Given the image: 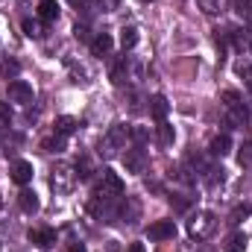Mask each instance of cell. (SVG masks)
I'll return each instance as SVG.
<instances>
[{
    "mask_svg": "<svg viewBox=\"0 0 252 252\" xmlns=\"http://www.w3.org/2000/svg\"><path fill=\"white\" fill-rule=\"evenodd\" d=\"M94 196H97V199H106V202L121 199V196H124V179H121L115 170H103V179H100V185L94 190Z\"/></svg>",
    "mask_w": 252,
    "mask_h": 252,
    "instance_id": "6da1fadb",
    "label": "cell"
},
{
    "mask_svg": "<svg viewBox=\"0 0 252 252\" xmlns=\"http://www.w3.org/2000/svg\"><path fill=\"white\" fill-rule=\"evenodd\" d=\"M214 229H217V217H214L211 211H196V214L188 220V235L190 238H196V241L211 238Z\"/></svg>",
    "mask_w": 252,
    "mask_h": 252,
    "instance_id": "7a4b0ae2",
    "label": "cell"
},
{
    "mask_svg": "<svg viewBox=\"0 0 252 252\" xmlns=\"http://www.w3.org/2000/svg\"><path fill=\"white\" fill-rule=\"evenodd\" d=\"M73 170H76V167H70V164H64V161H59V164L53 167L50 185H53L56 193H70V190H73V185L79 182V176H76Z\"/></svg>",
    "mask_w": 252,
    "mask_h": 252,
    "instance_id": "3957f363",
    "label": "cell"
},
{
    "mask_svg": "<svg viewBox=\"0 0 252 252\" xmlns=\"http://www.w3.org/2000/svg\"><path fill=\"white\" fill-rule=\"evenodd\" d=\"M126 135H129V129H126L124 124H115L109 132H106V138L100 141V153H103V156H115L118 150H124Z\"/></svg>",
    "mask_w": 252,
    "mask_h": 252,
    "instance_id": "277c9868",
    "label": "cell"
},
{
    "mask_svg": "<svg viewBox=\"0 0 252 252\" xmlns=\"http://www.w3.org/2000/svg\"><path fill=\"white\" fill-rule=\"evenodd\" d=\"M124 164H126L129 173H144V170H147V153L135 144L132 150H126L124 153Z\"/></svg>",
    "mask_w": 252,
    "mask_h": 252,
    "instance_id": "5b68a950",
    "label": "cell"
},
{
    "mask_svg": "<svg viewBox=\"0 0 252 252\" xmlns=\"http://www.w3.org/2000/svg\"><path fill=\"white\" fill-rule=\"evenodd\" d=\"M9 100L12 103H21V106L32 103V85L24 82V79H12L9 82Z\"/></svg>",
    "mask_w": 252,
    "mask_h": 252,
    "instance_id": "8992f818",
    "label": "cell"
},
{
    "mask_svg": "<svg viewBox=\"0 0 252 252\" xmlns=\"http://www.w3.org/2000/svg\"><path fill=\"white\" fill-rule=\"evenodd\" d=\"M147 235H150L153 241H170V238L176 235V226H173V220H156V223L147 229Z\"/></svg>",
    "mask_w": 252,
    "mask_h": 252,
    "instance_id": "52a82bcc",
    "label": "cell"
},
{
    "mask_svg": "<svg viewBox=\"0 0 252 252\" xmlns=\"http://www.w3.org/2000/svg\"><path fill=\"white\" fill-rule=\"evenodd\" d=\"M30 241H32L38 250H53V247H56V232H53V229H32V232H30Z\"/></svg>",
    "mask_w": 252,
    "mask_h": 252,
    "instance_id": "ba28073f",
    "label": "cell"
},
{
    "mask_svg": "<svg viewBox=\"0 0 252 252\" xmlns=\"http://www.w3.org/2000/svg\"><path fill=\"white\" fill-rule=\"evenodd\" d=\"M247 124H250V112L244 109V103H241V106H232V109L226 112V126H229V129H244Z\"/></svg>",
    "mask_w": 252,
    "mask_h": 252,
    "instance_id": "9c48e42d",
    "label": "cell"
},
{
    "mask_svg": "<svg viewBox=\"0 0 252 252\" xmlns=\"http://www.w3.org/2000/svg\"><path fill=\"white\" fill-rule=\"evenodd\" d=\"M112 47H115V41H112L109 32H97V35L91 38V53H94V56H109Z\"/></svg>",
    "mask_w": 252,
    "mask_h": 252,
    "instance_id": "30bf717a",
    "label": "cell"
},
{
    "mask_svg": "<svg viewBox=\"0 0 252 252\" xmlns=\"http://www.w3.org/2000/svg\"><path fill=\"white\" fill-rule=\"evenodd\" d=\"M229 150H232V138H229V135H217V138H211V144H208V153H211L214 158H223Z\"/></svg>",
    "mask_w": 252,
    "mask_h": 252,
    "instance_id": "8fae6325",
    "label": "cell"
},
{
    "mask_svg": "<svg viewBox=\"0 0 252 252\" xmlns=\"http://www.w3.org/2000/svg\"><path fill=\"white\" fill-rule=\"evenodd\" d=\"M12 179H15L18 185L32 182V164H30V161H15V164H12Z\"/></svg>",
    "mask_w": 252,
    "mask_h": 252,
    "instance_id": "7c38bea8",
    "label": "cell"
},
{
    "mask_svg": "<svg viewBox=\"0 0 252 252\" xmlns=\"http://www.w3.org/2000/svg\"><path fill=\"white\" fill-rule=\"evenodd\" d=\"M167 112H170V103H167V100H164L161 94H156V97L150 100V115H153V118H156V121L161 124V121L167 118Z\"/></svg>",
    "mask_w": 252,
    "mask_h": 252,
    "instance_id": "4fadbf2b",
    "label": "cell"
},
{
    "mask_svg": "<svg viewBox=\"0 0 252 252\" xmlns=\"http://www.w3.org/2000/svg\"><path fill=\"white\" fill-rule=\"evenodd\" d=\"M18 202H21V208H24L27 214H35V211H38V196H35V190L24 188L18 193Z\"/></svg>",
    "mask_w": 252,
    "mask_h": 252,
    "instance_id": "5bb4252c",
    "label": "cell"
},
{
    "mask_svg": "<svg viewBox=\"0 0 252 252\" xmlns=\"http://www.w3.org/2000/svg\"><path fill=\"white\" fill-rule=\"evenodd\" d=\"M38 18L47 21V24L56 21V18H59V3H56V0H41V6H38Z\"/></svg>",
    "mask_w": 252,
    "mask_h": 252,
    "instance_id": "9a60e30c",
    "label": "cell"
},
{
    "mask_svg": "<svg viewBox=\"0 0 252 252\" xmlns=\"http://www.w3.org/2000/svg\"><path fill=\"white\" fill-rule=\"evenodd\" d=\"M156 138H158V144H161V147H170V144H173V138H176V132H173V126L167 124V121H161V124L156 126Z\"/></svg>",
    "mask_w": 252,
    "mask_h": 252,
    "instance_id": "2e32d148",
    "label": "cell"
},
{
    "mask_svg": "<svg viewBox=\"0 0 252 252\" xmlns=\"http://www.w3.org/2000/svg\"><path fill=\"white\" fill-rule=\"evenodd\" d=\"M223 250H226V252H244V250H247V235H244V232H235V235H229Z\"/></svg>",
    "mask_w": 252,
    "mask_h": 252,
    "instance_id": "e0dca14e",
    "label": "cell"
},
{
    "mask_svg": "<svg viewBox=\"0 0 252 252\" xmlns=\"http://www.w3.org/2000/svg\"><path fill=\"white\" fill-rule=\"evenodd\" d=\"M76 129H79V121H76V118H67V115H64V118L56 121V135H64V138H67V135H73Z\"/></svg>",
    "mask_w": 252,
    "mask_h": 252,
    "instance_id": "ac0fdd59",
    "label": "cell"
},
{
    "mask_svg": "<svg viewBox=\"0 0 252 252\" xmlns=\"http://www.w3.org/2000/svg\"><path fill=\"white\" fill-rule=\"evenodd\" d=\"M138 211H141L138 199H126V205L121 208V217H124V223H138Z\"/></svg>",
    "mask_w": 252,
    "mask_h": 252,
    "instance_id": "d6986e66",
    "label": "cell"
},
{
    "mask_svg": "<svg viewBox=\"0 0 252 252\" xmlns=\"http://www.w3.org/2000/svg\"><path fill=\"white\" fill-rule=\"evenodd\" d=\"M199 3V9L205 12V15H220L226 6H229V0H196Z\"/></svg>",
    "mask_w": 252,
    "mask_h": 252,
    "instance_id": "ffe728a7",
    "label": "cell"
},
{
    "mask_svg": "<svg viewBox=\"0 0 252 252\" xmlns=\"http://www.w3.org/2000/svg\"><path fill=\"white\" fill-rule=\"evenodd\" d=\"M135 44H138V30L135 27H124L121 30V47L124 50H132Z\"/></svg>",
    "mask_w": 252,
    "mask_h": 252,
    "instance_id": "44dd1931",
    "label": "cell"
},
{
    "mask_svg": "<svg viewBox=\"0 0 252 252\" xmlns=\"http://www.w3.org/2000/svg\"><path fill=\"white\" fill-rule=\"evenodd\" d=\"M250 214H252V205H250V202H241V205H235V208H232L229 223H235V226H238V223H241V220H247Z\"/></svg>",
    "mask_w": 252,
    "mask_h": 252,
    "instance_id": "7402d4cb",
    "label": "cell"
},
{
    "mask_svg": "<svg viewBox=\"0 0 252 252\" xmlns=\"http://www.w3.org/2000/svg\"><path fill=\"white\" fill-rule=\"evenodd\" d=\"M126 76H129V64H126V56H124V59H118V62L112 64V79L121 85Z\"/></svg>",
    "mask_w": 252,
    "mask_h": 252,
    "instance_id": "603a6c76",
    "label": "cell"
},
{
    "mask_svg": "<svg viewBox=\"0 0 252 252\" xmlns=\"http://www.w3.org/2000/svg\"><path fill=\"white\" fill-rule=\"evenodd\" d=\"M129 138H132L138 147H144V144L150 141V129H147V126H132V129H129Z\"/></svg>",
    "mask_w": 252,
    "mask_h": 252,
    "instance_id": "cb8c5ba5",
    "label": "cell"
},
{
    "mask_svg": "<svg viewBox=\"0 0 252 252\" xmlns=\"http://www.w3.org/2000/svg\"><path fill=\"white\" fill-rule=\"evenodd\" d=\"M91 173H94V167H91V158H85V156H82V158L76 161V176L85 182V179H91Z\"/></svg>",
    "mask_w": 252,
    "mask_h": 252,
    "instance_id": "d4e9b609",
    "label": "cell"
},
{
    "mask_svg": "<svg viewBox=\"0 0 252 252\" xmlns=\"http://www.w3.org/2000/svg\"><path fill=\"white\" fill-rule=\"evenodd\" d=\"M41 147H44L47 153H62L64 150V135H53V138H47Z\"/></svg>",
    "mask_w": 252,
    "mask_h": 252,
    "instance_id": "484cf974",
    "label": "cell"
},
{
    "mask_svg": "<svg viewBox=\"0 0 252 252\" xmlns=\"http://www.w3.org/2000/svg\"><path fill=\"white\" fill-rule=\"evenodd\" d=\"M24 35H27V38H41V35H44V32H41V24L27 18V21H24Z\"/></svg>",
    "mask_w": 252,
    "mask_h": 252,
    "instance_id": "4316f807",
    "label": "cell"
},
{
    "mask_svg": "<svg viewBox=\"0 0 252 252\" xmlns=\"http://www.w3.org/2000/svg\"><path fill=\"white\" fill-rule=\"evenodd\" d=\"M238 161H241V167H252V144H244V147H241Z\"/></svg>",
    "mask_w": 252,
    "mask_h": 252,
    "instance_id": "83f0119b",
    "label": "cell"
},
{
    "mask_svg": "<svg viewBox=\"0 0 252 252\" xmlns=\"http://www.w3.org/2000/svg\"><path fill=\"white\" fill-rule=\"evenodd\" d=\"M18 70H21V64L15 62V59H6V62H3V76H6V79H15Z\"/></svg>",
    "mask_w": 252,
    "mask_h": 252,
    "instance_id": "f1b7e54d",
    "label": "cell"
},
{
    "mask_svg": "<svg viewBox=\"0 0 252 252\" xmlns=\"http://www.w3.org/2000/svg\"><path fill=\"white\" fill-rule=\"evenodd\" d=\"M220 100H223L229 109H232V106H241V94H238V91H223V94H220Z\"/></svg>",
    "mask_w": 252,
    "mask_h": 252,
    "instance_id": "f546056e",
    "label": "cell"
},
{
    "mask_svg": "<svg viewBox=\"0 0 252 252\" xmlns=\"http://www.w3.org/2000/svg\"><path fill=\"white\" fill-rule=\"evenodd\" d=\"M12 109H9V103H0V126H12Z\"/></svg>",
    "mask_w": 252,
    "mask_h": 252,
    "instance_id": "4dcf8cb0",
    "label": "cell"
},
{
    "mask_svg": "<svg viewBox=\"0 0 252 252\" xmlns=\"http://www.w3.org/2000/svg\"><path fill=\"white\" fill-rule=\"evenodd\" d=\"M235 12L244 18V15H252V0H235Z\"/></svg>",
    "mask_w": 252,
    "mask_h": 252,
    "instance_id": "1f68e13d",
    "label": "cell"
},
{
    "mask_svg": "<svg viewBox=\"0 0 252 252\" xmlns=\"http://www.w3.org/2000/svg\"><path fill=\"white\" fill-rule=\"evenodd\" d=\"M73 35H76L79 41H91V35H88V27H79V24H76V30H73Z\"/></svg>",
    "mask_w": 252,
    "mask_h": 252,
    "instance_id": "d6a6232c",
    "label": "cell"
},
{
    "mask_svg": "<svg viewBox=\"0 0 252 252\" xmlns=\"http://www.w3.org/2000/svg\"><path fill=\"white\" fill-rule=\"evenodd\" d=\"M241 70H244V85H247V91L252 94V64L250 67H241Z\"/></svg>",
    "mask_w": 252,
    "mask_h": 252,
    "instance_id": "836d02e7",
    "label": "cell"
},
{
    "mask_svg": "<svg viewBox=\"0 0 252 252\" xmlns=\"http://www.w3.org/2000/svg\"><path fill=\"white\" fill-rule=\"evenodd\" d=\"M67 252H88V250H85V244H70V250Z\"/></svg>",
    "mask_w": 252,
    "mask_h": 252,
    "instance_id": "e575fe53",
    "label": "cell"
},
{
    "mask_svg": "<svg viewBox=\"0 0 252 252\" xmlns=\"http://www.w3.org/2000/svg\"><path fill=\"white\" fill-rule=\"evenodd\" d=\"M126 252H147V250H144V244H132Z\"/></svg>",
    "mask_w": 252,
    "mask_h": 252,
    "instance_id": "d590c367",
    "label": "cell"
},
{
    "mask_svg": "<svg viewBox=\"0 0 252 252\" xmlns=\"http://www.w3.org/2000/svg\"><path fill=\"white\" fill-rule=\"evenodd\" d=\"M0 208H3V199H0Z\"/></svg>",
    "mask_w": 252,
    "mask_h": 252,
    "instance_id": "8d00e7d4",
    "label": "cell"
},
{
    "mask_svg": "<svg viewBox=\"0 0 252 252\" xmlns=\"http://www.w3.org/2000/svg\"><path fill=\"white\" fill-rule=\"evenodd\" d=\"M144 3H150V0H144Z\"/></svg>",
    "mask_w": 252,
    "mask_h": 252,
    "instance_id": "74e56055",
    "label": "cell"
}]
</instances>
